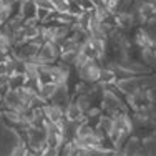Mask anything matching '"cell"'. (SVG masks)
<instances>
[{
    "instance_id": "obj_3",
    "label": "cell",
    "mask_w": 156,
    "mask_h": 156,
    "mask_svg": "<svg viewBox=\"0 0 156 156\" xmlns=\"http://www.w3.org/2000/svg\"><path fill=\"white\" fill-rule=\"evenodd\" d=\"M65 120L70 121V123H81V121L87 120L85 111L76 105V101L73 98H72V101H70L68 105H66V108H65Z\"/></svg>"
},
{
    "instance_id": "obj_7",
    "label": "cell",
    "mask_w": 156,
    "mask_h": 156,
    "mask_svg": "<svg viewBox=\"0 0 156 156\" xmlns=\"http://www.w3.org/2000/svg\"><path fill=\"white\" fill-rule=\"evenodd\" d=\"M40 156H58V151H57V148L47 146L45 150L42 151V154H40Z\"/></svg>"
},
{
    "instance_id": "obj_2",
    "label": "cell",
    "mask_w": 156,
    "mask_h": 156,
    "mask_svg": "<svg viewBox=\"0 0 156 156\" xmlns=\"http://www.w3.org/2000/svg\"><path fill=\"white\" fill-rule=\"evenodd\" d=\"M43 115H45L48 123H62L65 120V110L62 106L55 105V103L48 101L45 106H43Z\"/></svg>"
},
{
    "instance_id": "obj_5",
    "label": "cell",
    "mask_w": 156,
    "mask_h": 156,
    "mask_svg": "<svg viewBox=\"0 0 156 156\" xmlns=\"http://www.w3.org/2000/svg\"><path fill=\"white\" fill-rule=\"evenodd\" d=\"M25 87V75H10L9 80V90H22Z\"/></svg>"
},
{
    "instance_id": "obj_6",
    "label": "cell",
    "mask_w": 156,
    "mask_h": 156,
    "mask_svg": "<svg viewBox=\"0 0 156 156\" xmlns=\"http://www.w3.org/2000/svg\"><path fill=\"white\" fill-rule=\"evenodd\" d=\"M33 3L38 10H47V12H53L55 10V3L51 0H33Z\"/></svg>"
},
{
    "instance_id": "obj_4",
    "label": "cell",
    "mask_w": 156,
    "mask_h": 156,
    "mask_svg": "<svg viewBox=\"0 0 156 156\" xmlns=\"http://www.w3.org/2000/svg\"><path fill=\"white\" fill-rule=\"evenodd\" d=\"M58 90V85L55 83H42L40 85V90H38V96L43 100V101H51V98L55 96Z\"/></svg>"
},
{
    "instance_id": "obj_1",
    "label": "cell",
    "mask_w": 156,
    "mask_h": 156,
    "mask_svg": "<svg viewBox=\"0 0 156 156\" xmlns=\"http://www.w3.org/2000/svg\"><path fill=\"white\" fill-rule=\"evenodd\" d=\"M78 78L81 81H85L87 85H95L100 83V76H101V66H100V62H91L88 60L83 66L76 70Z\"/></svg>"
}]
</instances>
